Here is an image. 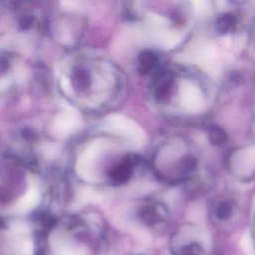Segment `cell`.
Returning a JSON list of instances; mask_svg holds the SVG:
<instances>
[{
    "mask_svg": "<svg viewBox=\"0 0 255 255\" xmlns=\"http://www.w3.org/2000/svg\"><path fill=\"white\" fill-rule=\"evenodd\" d=\"M173 80L167 74L158 75L153 86V95L157 102H166L172 94Z\"/></svg>",
    "mask_w": 255,
    "mask_h": 255,
    "instance_id": "cell-5",
    "label": "cell"
},
{
    "mask_svg": "<svg viewBox=\"0 0 255 255\" xmlns=\"http://www.w3.org/2000/svg\"><path fill=\"white\" fill-rule=\"evenodd\" d=\"M235 26H236V18L232 14H229V13L221 15L217 19L216 24H215L216 31L219 34H223V35L229 34L232 31H234Z\"/></svg>",
    "mask_w": 255,
    "mask_h": 255,
    "instance_id": "cell-7",
    "label": "cell"
},
{
    "mask_svg": "<svg viewBox=\"0 0 255 255\" xmlns=\"http://www.w3.org/2000/svg\"><path fill=\"white\" fill-rule=\"evenodd\" d=\"M154 166L160 177L177 182L192 176L197 168V159L183 140L172 139L158 147Z\"/></svg>",
    "mask_w": 255,
    "mask_h": 255,
    "instance_id": "cell-1",
    "label": "cell"
},
{
    "mask_svg": "<svg viewBox=\"0 0 255 255\" xmlns=\"http://www.w3.org/2000/svg\"><path fill=\"white\" fill-rule=\"evenodd\" d=\"M158 64L157 56L150 51L143 52L139 57V71L142 74L151 73Z\"/></svg>",
    "mask_w": 255,
    "mask_h": 255,
    "instance_id": "cell-6",
    "label": "cell"
},
{
    "mask_svg": "<svg viewBox=\"0 0 255 255\" xmlns=\"http://www.w3.org/2000/svg\"><path fill=\"white\" fill-rule=\"evenodd\" d=\"M5 226V221L0 217V228H3Z\"/></svg>",
    "mask_w": 255,
    "mask_h": 255,
    "instance_id": "cell-11",
    "label": "cell"
},
{
    "mask_svg": "<svg viewBox=\"0 0 255 255\" xmlns=\"http://www.w3.org/2000/svg\"><path fill=\"white\" fill-rule=\"evenodd\" d=\"M230 172L240 179H251L255 176V143L234 149L228 157Z\"/></svg>",
    "mask_w": 255,
    "mask_h": 255,
    "instance_id": "cell-3",
    "label": "cell"
},
{
    "mask_svg": "<svg viewBox=\"0 0 255 255\" xmlns=\"http://www.w3.org/2000/svg\"><path fill=\"white\" fill-rule=\"evenodd\" d=\"M210 241L207 233L196 226H184L173 236L175 255H207Z\"/></svg>",
    "mask_w": 255,
    "mask_h": 255,
    "instance_id": "cell-2",
    "label": "cell"
},
{
    "mask_svg": "<svg viewBox=\"0 0 255 255\" xmlns=\"http://www.w3.org/2000/svg\"><path fill=\"white\" fill-rule=\"evenodd\" d=\"M139 217L148 226H157L164 223L168 218L167 207L160 202H148L139 211Z\"/></svg>",
    "mask_w": 255,
    "mask_h": 255,
    "instance_id": "cell-4",
    "label": "cell"
},
{
    "mask_svg": "<svg viewBox=\"0 0 255 255\" xmlns=\"http://www.w3.org/2000/svg\"><path fill=\"white\" fill-rule=\"evenodd\" d=\"M208 138L209 141L216 146H221L226 142V134L220 128L211 127L208 129Z\"/></svg>",
    "mask_w": 255,
    "mask_h": 255,
    "instance_id": "cell-8",
    "label": "cell"
},
{
    "mask_svg": "<svg viewBox=\"0 0 255 255\" xmlns=\"http://www.w3.org/2000/svg\"><path fill=\"white\" fill-rule=\"evenodd\" d=\"M233 206L228 200H221L215 207V215L220 220H226L232 215Z\"/></svg>",
    "mask_w": 255,
    "mask_h": 255,
    "instance_id": "cell-9",
    "label": "cell"
},
{
    "mask_svg": "<svg viewBox=\"0 0 255 255\" xmlns=\"http://www.w3.org/2000/svg\"><path fill=\"white\" fill-rule=\"evenodd\" d=\"M33 0H0V5L10 10H20L29 6Z\"/></svg>",
    "mask_w": 255,
    "mask_h": 255,
    "instance_id": "cell-10",
    "label": "cell"
}]
</instances>
